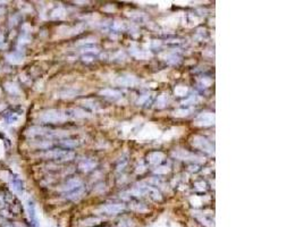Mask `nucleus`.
<instances>
[{"label":"nucleus","instance_id":"obj_1","mask_svg":"<svg viewBox=\"0 0 303 227\" xmlns=\"http://www.w3.org/2000/svg\"><path fill=\"white\" fill-rule=\"evenodd\" d=\"M44 157L47 158H53L60 161H67L74 158V153L72 151H64V150H53L45 152Z\"/></svg>","mask_w":303,"mask_h":227},{"label":"nucleus","instance_id":"obj_2","mask_svg":"<svg viewBox=\"0 0 303 227\" xmlns=\"http://www.w3.org/2000/svg\"><path fill=\"white\" fill-rule=\"evenodd\" d=\"M65 114H61L58 110H49L42 115V119L45 122H60L65 118Z\"/></svg>","mask_w":303,"mask_h":227},{"label":"nucleus","instance_id":"obj_3","mask_svg":"<svg viewBox=\"0 0 303 227\" xmlns=\"http://www.w3.org/2000/svg\"><path fill=\"white\" fill-rule=\"evenodd\" d=\"M101 210L106 213H109V215H115V213H118L120 211H123L124 210V206L117 204V203H115V204H107L105 207H101Z\"/></svg>","mask_w":303,"mask_h":227},{"label":"nucleus","instance_id":"obj_4","mask_svg":"<svg viewBox=\"0 0 303 227\" xmlns=\"http://www.w3.org/2000/svg\"><path fill=\"white\" fill-rule=\"evenodd\" d=\"M27 211H28V215H30V218H31V221H32V226L33 227H39V221H38V218L35 216V206H34V202L32 201V200H28L27 202Z\"/></svg>","mask_w":303,"mask_h":227},{"label":"nucleus","instance_id":"obj_5","mask_svg":"<svg viewBox=\"0 0 303 227\" xmlns=\"http://www.w3.org/2000/svg\"><path fill=\"white\" fill-rule=\"evenodd\" d=\"M80 186H81V182L78 181V179H70V181H68L66 184L63 186V190L64 191H68V192H70V191H73V190H75V189H78Z\"/></svg>","mask_w":303,"mask_h":227},{"label":"nucleus","instance_id":"obj_6","mask_svg":"<svg viewBox=\"0 0 303 227\" xmlns=\"http://www.w3.org/2000/svg\"><path fill=\"white\" fill-rule=\"evenodd\" d=\"M6 58H7V60L9 63L18 64V63H21L22 59H23V55H22V53H18V51H17V53H9V55H7Z\"/></svg>","mask_w":303,"mask_h":227},{"label":"nucleus","instance_id":"obj_7","mask_svg":"<svg viewBox=\"0 0 303 227\" xmlns=\"http://www.w3.org/2000/svg\"><path fill=\"white\" fill-rule=\"evenodd\" d=\"M82 193H83V189H82V186H80L78 189H75L73 191H70V192L67 193L66 198L67 199H70V200H75L77 198H80L82 195Z\"/></svg>","mask_w":303,"mask_h":227},{"label":"nucleus","instance_id":"obj_8","mask_svg":"<svg viewBox=\"0 0 303 227\" xmlns=\"http://www.w3.org/2000/svg\"><path fill=\"white\" fill-rule=\"evenodd\" d=\"M5 87H6V90L11 93V95H17L18 92H19V89L18 86L16 85L15 83H6L5 84Z\"/></svg>","mask_w":303,"mask_h":227},{"label":"nucleus","instance_id":"obj_9","mask_svg":"<svg viewBox=\"0 0 303 227\" xmlns=\"http://www.w3.org/2000/svg\"><path fill=\"white\" fill-rule=\"evenodd\" d=\"M18 119V116L14 112H9L8 115L5 116V120L7 122V124H14L16 120Z\"/></svg>","mask_w":303,"mask_h":227},{"label":"nucleus","instance_id":"obj_10","mask_svg":"<svg viewBox=\"0 0 303 227\" xmlns=\"http://www.w3.org/2000/svg\"><path fill=\"white\" fill-rule=\"evenodd\" d=\"M13 185H14L15 191L21 194L22 191H23V184H22V181H21V179H18V178H15L14 181H13Z\"/></svg>","mask_w":303,"mask_h":227},{"label":"nucleus","instance_id":"obj_11","mask_svg":"<svg viewBox=\"0 0 303 227\" xmlns=\"http://www.w3.org/2000/svg\"><path fill=\"white\" fill-rule=\"evenodd\" d=\"M61 144H63L64 147H66V148H73V147H75V145H77L76 141H72V140L64 141V142H61Z\"/></svg>","mask_w":303,"mask_h":227},{"label":"nucleus","instance_id":"obj_12","mask_svg":"<svg viewBox=\"0 0 303 227\" xmlns=\"http://www.w3.org/2000/svg\"><path fill=\"white\" fill-rule=\"evenodd\" d=\"M28 40H30V38H27V35H22L21 38H19V41H18V43H26V42H28Z\"/></svg>","mask_w":303,"mask_h":227},{"label":"nucleus","instance_id":"obj_13","mask_svg":"<svg viewBox=\"0 0 303 227\" xmlns=\"http://www.w3.org/2000/svg\"><path fill=\"white\" fill-rule=\"evenodd\" d=\"M2 41H4V35H2V34H1V33H0V43H1V42H2Z\"/></svg>","mask_w":303,"mask_h":227}]
</instances>
